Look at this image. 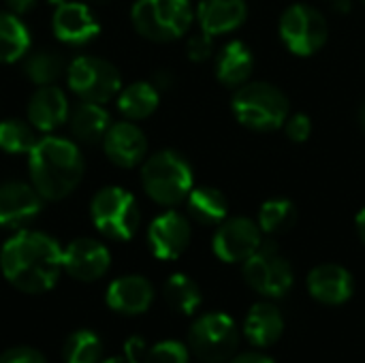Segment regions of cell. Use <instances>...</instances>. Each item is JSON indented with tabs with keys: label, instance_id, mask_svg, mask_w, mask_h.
<instances>
[{
	"label": "cell",
	"instance_id": "cell-1",
	"mask_svg": "<svg viewBox=\"0 0 365 363\" xmlns=\"http://www.w3.org/2000/svg\"><path fill=\"white\" fill-rule=\"evenodd\" d=\"M60 244L41 231H17L0 250V272L4 280L21 293L41 295L56 287L62 267Z\"/></svg>",
	"mask_w": 365,
	"mask_h": 363
},
{
	"label": "cell",
	"instance_id": "cell-2",
	"mask_svg": "<svg viewBox=\"0 0 365 363\" xmlns=\"http://www.w3.org/2000/svg\"><path fill=\"white\" fill-rule=\"evenodd\" d=\"M28 169L36 193L47 201H60L79 186L83 178V156L75 141L47 135L30 150Z\"/></svg>",
	"mask_w": 365,
	"mask_h": 363
},
{
	"label": "cell",
	"instance_id": "cell-3",
	"mask_svg": "<svg viewBox=\"0 0 365 363\" xmlns=\"http://www.w3.org/2000/svg\"><path fill=\"white\" fill-rule=\"evenodd\" d=\"M231 111L242 126L259 133H272L284 126L291 116V101L269 81H246L235 88Z\"/></svg>",
	"mask_w": 365,
	"mask_h": 363
},
{
	"label": "cell",
	"instance_id": "cell-4",
	"mask_svg": "<svg viewBox=\"0 0 365 363\" xmlns=\"http://www.w3.org/2000/svg\"><path fill=\"white\" fill-rule=\"evenodd\" d=\"M141 184L154 203L173 208L186 201L195 188V173L186 156L175 150H160L143 160Z\"/></svg>",
	"mask_w": 365,
	"mask_h": 363
},
{
	"label": "cell",
	"instance_id": "cell-5",
	"mask_svg": "<svg viewBox=\"0 0 365 363\" xmlns=\"http://www.w3.org/2000/svg\"><path fill=\"white\" fill-rule=\"evenodd\" d=\"M130 19L143 39L169 43L190 30L195 13L190 0H137Z\"/></svg>",
	"mask_w": 365,
	"mask_h": 363
},
{
	"label": "cell",
	"instance_id": "cell-6",
	"mask_svg": "<svg viewBox=\"0 0 365 363\" xmlns=\"http://www.w3.org/2000/svg\"><path fill=\"white\" fill-rule=\"evenodd\" d=\"M90 218L98 233L115 242H128L141 225L137 199L122 186L101 188L90 201Z\"/></svg>",
	"mask_w": 365,
	"mask_h": 363
},
{
	"label": "cell",
	"instance_id": "cell-7",
	"mask_svg": "<svg viewBox=\"0 0 365 363\" xmlns=\"http://www.w3.org/2000/svg\"><path fill=\"white\" fill-rule=\"evenodd\" d=\"M240 347V327L227 312H207L188 329V349L203 363L229 362Z\"/></svg>",
	"mask_w": 365,
	"mask_h": 363
},
{
	"label": "cell",
	"instance_id": "cell-8",
	"mask_svg": "<svg viewBox=\"0 0 365 363\" xmlns=\"http://www.w3.org/2000/svg\"><path fill=\"white\" fill-rule=\"evenodd\" d=\"M278 32L280 41L291 53L308 58L325 47L329 39V24L317 6L295 2L280 15Z\"/></svg>",
	"mask_w": 365,
	"mask_h": 363
},
{
	"label": "cell",
	"instance_id": "cell-9",
	"mask_svg": "<svg viewBox=\"0 0 365 363\" xmlns=\"http://www.w3.org/2000/svg\"><path fill=\"white\" fill-rule=\"evenodd\" d=\"M66 83L81 101L105 105L122 90V77L118 68L96 56H77L66 68Z\"/></svg>",
	"mask_w": 365,
	"mask_h": 363
},
{
	"label": "cell",
	"instance_id": "cell-10",
	"mask_svg": "<svg viewBox=\"0 0 365 363\" xmlns=\"http://www.w3.org/2000/svg\"><path fill=\"white\" fill-rule=\"evenodd\" d=\"M242 265L248 287L267 300H280L293 287V267L274 242H263Z\"/></svg>",
	"mask_w": 365,
	"mask_h": 363
},
{
	"label": "cell",
	"instance_id": "cell-11",
	"mask_svg": "<svg viewBox=\"0 0 365 363\" xmlns=\"http://www.w3.org/2000/svg\"><path fill=\"white\" fill-rule=\"evenodd\" d=\"M263 244V231L257 220L246 216H227L214 233L212 250L222 263H244Z\"/></svg>",
	"mask_w": 365,
	"mask_h": 363
},
{
	"label": "cell",
	"instance_id": "cell-12",
	"mask_svg": "<svg viewBox=\"0 0 365 363\" xmlns=\"http://www.w3.org/2000/svg\"><path fill=\"white\" fill-rule=\"evenodd\" d=\"M190 237H192L190 220L175 210L163 212L148 227V246L152 255L160 261L180 259L186 252Z\"/></svg>",
	"mask_w": 365,
	"mask_h": 363
},
{
	"label": "cell",
	"instance_id": "cell-13",
	"mask_svg": "<svg viewBox=\"0 0 365 363\" xmlns=\"http://www.w3.org/2000/svg\"><path fill=\"white\" fill-rule=\"evenodd\" d=\"M62 267L73 280L96 282L109 272L111 255L98 240L79 237L62 250Z\"/></svg>",
	"mask_w": 365,
	"mask_h": 363
},
{
	"label": "cell",
	"instance_id": "cell-14",
	"mask_svg": "<svg viewBox=\"0 0 365 363\" xmlns=\"http://www.w3.org/2000/svg\"><path fill=\"white\" fill-rule=\"evenodd\" d=\"M43 208V197L32 184L4 182L0 184V227L21 229L32 223Z\"/></svg>",
	"mask_w": 365,
	"mask_h": 363
},
{
	"label": "cell",
	"instance_id": "cell-15",
	"mask_svg": "<svg viewBox=\"0 0 365 363\" xmlns=\"http://www.w3.org/2000/svg\"><path fill=\"white\" fill-rule=\"evenodd\" d=\"M306 289L312 300L323 306H342L355 293L353 274L338 263H323L310 270L306 278Z\"/></svg>",
	"mask_w": 365,
	"mask_h": 363
},
{
	"label": "cell",
	"instance_id": "cell-16",
	"mask_svg": "<svg viewBox=\"0 0 365 363\" xmlns=\"http://www.w3.org/2000/svg\"><path fill=\"white\" fill-rule=\"evenodd\" d=\"M105 156L122 169H133L145 160L148 139L135 122H115L103 137Z\"/></svg>",
	"mask_w": 365,
	"mask_h": 363
},
{
	"label": "cell",
	"instance_id": "cell-17",
	"mask_svg": "<svg viewBox=\"0 0 365 363\" xmlns=\"http://www.w3.org/2000/svg\"><path fill=\"white\" fill-rule=\"evenodd\" d=\"M51 30L56 39L66 45H83L98 34L101 26L88 4L64 0L53 11Z\"/></svg>",
	"mask_w": 365,
	"mask_h": 363
},
{
	"label": "cell",
	"instance_id": "cell-18",
	"mask_svg": "<svg viewBox=\"0 0 365 363\" xmlns=\"http://www.w3.org/2000/svg\"><path fill=\"white\" fill-rule=\"evenodd\" d=\"M105 302L118 315L137 317L148 312L154 304V287L148 278L139 274L120 276L107 287Z\"/></svg>",
	"mask_w": 365,
	"mask_h": 363
},
{
	"label": "cell",
	"instance_id": "cell-19",
	"mask_svg": "<svg viewBox=\"0 0 365 363\" xmlns=\"http://www.w3.org/2000/svg\"><path fill=\"white\" fill-rule=\"evenodd\" d=\"M71 118V103L62 88L56 83L41 86L28 101V122L41 131L51 133Z\"/></svg>",
	"mask_w": 365,
	"mask_h": 363
},
{
	"label": "cell",
	"instance_id": "cell-20",
	"mask_svg": "<svg viewBox=\"0 0 365 363\" xmlns=\"http://www.w3.org/2000/svg\"><path fill=\"white\" fill-rule=\"evenodd\" d=\"M246 17V0H201L197 6L199 28L212 36L237 30L240 26H244Z\"/></svg>",
	"mask_w": 365,
	"mask_h": 363
},
{
	"label": "cell",
	"instance_id": "cell-21",
	"mask_svg": "<svg viewBox=\"0 0 365 363\" xmlns=\"http://www.w3.org/2000/svg\"><path fill=\"white\" fill-rule=\"evenodd\" d=\"M284 334V317L272 302H257L244 321V336L257 349L274 347Z\"/></svg>",
	"mask_w": 365,
	"mask_h": 363
},
{
	"label": "cell",
	"instance_id": "cell-22",
	"mask_svg": "<svg viewBox=\"0 0 365 363\" xmlns=\"http://www.w3.org/2000/svg\"><path fill=\"white\" fill-rule=\"evenodd\" d=\"M252 71H255L252 49L240 39L229 41L216 56V79L227 88L244 86L246 81H250Z\"/></svg>",
	"mask_w": 365,
	"mask_h": 363
},
{
	"label": "cell",
	"instance_id": "cell-23",
	"mask_svg": "<svg viewBox=\"0 0 365 363\" xmlns=\"http://www.w3.org/2000/svg\"><path fill=\"white\" fill-rule=\"evenodd\" d=\"M188 216L203 227H218L229 216V201L222 190L212 186H195L186 197Z\"/></svg>",
	"mask_w": 365,
	"mask_h": 363
},
{
	"label": "cell",
	"instance_id": "cell-24",
	"mask_svg": "<svg viewBox=\"0 0 365 363\" xmlns=\"http://www.w3.org/2000/svg\"><path fill=\"white\" fill-rule=\"evenodd\" d=\"M109 126H111L109 111L98 103L81 101V105H77L75 111L71 113V133L77 141L86 145L103 141Z\"/></svg>",
	"mask_w": 365,
	"mask_h": 363
},
{
	"label": "cell",
	"instance_id": "cell-25",
	"mask_svg": "<svg viewBox=\"0 0 365 363\" xmlns=\"http://www.w3.org/2000/svg\"><path fill=\"white\" fill-rule=\"evenodd\" d=\"M158 105H160V90L152 81H135L122 88L118 94V109L130 122L150 118L158 109Z\"/></svg>",
	"mask_w": 365,
	"mask_h": 363
},
{
	"label": "cell",
	"instance_id": "cell-26",
	"mask_svg": "<svg viewBox=\"0 0 365 363\" xmlns=\"http://www.w3.org/2000/svg\"><path fill=\"white\" fill-rule=\"evenodd\" d=\"M30 49V30L13 11H0V64L24 58Z\"/></svg>",
	"mask_w": 365,
	"mask_h": 363
},
{
	"label": "cell",
	"instance_id": "cell-27",
	"mask_svg": "<svg viewBox=\"0 0 365 363\" xmlns=\"http://www.w3.org/2000/svg\"><path fill=\"white\" fill-rule=\"evenodd\" d=\"M163 297L173 312L184 317H192L203 302L199 285L186 274L169 276L163 285Z\"/></svg>",
	"mask_w": 365,
	"mask_h": 363
},
{
	"label": "cell",
	"instance_id": "cell-28",
	"mask_svg": "<svg viewBox=\"0 0 365 363\" xmlns=\"http://www.w3.org/2000/svg\"><path fill=\"white\" fill-rule=\"evenodd\" d=\"M257 223H259L261 231L267 235L284 233V231L293 229V225L297 223V208L291 199H284V197L267 199L259 208Z\"/></svg>",
	"mask_w": 365,
	"mask_h": 363
},
{
	"label": "cell",
	"instance_id": "cell-29",
	"mask_svg": "<svg viewBox=\"0 0 365 363\" xmlns=\"http://www.w3.org/2000/svg\"><path fill=\"white\" fill-rule=\"evenodd\" d=\"M64 71V58L58 51L38 49L26 56L24 73L26 77L36 86H49L53 83Z\"/></svg>",
	"mask_w": 365,
	"mask_h": 363
},
{
	"label": "cell",
	"instance_id": "cell-30",
	"mask_svg": "<svg viewBox=\"0 0 365 363\" xmlns=\"http://www.w3.org/2000/svg\"><path fill=\"white\" fill-rule=\"evenodd\" d=\"M103 342L96 332L92 329H77L73 332L62 349L64 363H101Z\"/></svg>",
	"mask_w": 365,
	"mask_h": 363
},
{
	"label": "cell",
	"instance_id": "cell-31",
	"mask_svg": "<svg viewBox=\"0 0 365 363\" xmlns=\"http://www.w3.org/2000/svg\"><path fill=\"white\" fill-rule=\"evenodd\" d=\"M36 128L24 120H2L0 122V150L6 154H30L36 145Z\"/></svg>",
	"mask_w": 365,
	"mask_h": 363
},
{
	"label": "cell",
	"instance_id": "cell-32",
	"mask_svg": "<svg viewBox=\"0 0 365 363\" xmlns=\"http://www.w3.org/2000/svg\"><path fill=\"white\" fill-rule=\"evenodd\" d=\"M145 363H188L190 349L180 340H163L145 351Z\"/></svg>",
	"mask_w": 365,
	"mask_h": 363
},
{
	"label": "cell",
	"instance_id": "cell-33",
	"mask_svg": "<svg viewBox=\"0 0 365 363\" xmlns=\"http://www.w3.org/2000/svg\"><path fill=\"white\" fill-rule=\"evenodd\" d=\"M186 53H188V60H192V62L210 60L214 53V36L203 30L192 34L186 43Z\"/></svg>",
	"mask_w": 365,
	"mask_h": 363
},
{
	"label": "cell",
	"instance_id": "cell-34",
	"mask_svg": "<svg viewBox=\"0 0 365 363\" xmlns=\"http://www.w3.org/2000/svg\"><path fill=\"white\" fill-rule=\"evenodd\" d=\"M284 133L293 143H306L312 135V120L308 113H291L284 122Z\"/></svg>",
	"mask_w": 365,
	"mask_h": 363
},
{
	"label": "cell",
	"instance_id": "cell-35",
	"mask_svg": "<svg viewBox=\"0 0 365 363\" xmlns=\"http://www.w3.org/2000/svg\"><path fill=\"white\" fill-rule=\"evenodd\" d=\"M145 340L139 338V336H130L126 342H124V353L120 357H109L101 363H145Z\"/></svg>",
	"mask_w": 365,
	"mask_h": 363
},
{
	"label": "cell",
	"instance_id": "cell-36",
	"mask_svg": "<svg viewBox=\"0 0 365 363\" xmlns=\"http://www.w3.org/2000/svg\"><path fill=\"white\" fill-rule=\"evenodd\" d=\"M0 363H49L45 355L32 347H13L0 355Z\"/></svg>",
	"mask_w": 365,
	"mask_h": 363
},
{
	"label": "cell",
	"instance_id": "cell-37",
	"mask_svg": "<svg viewBox=\"0 0 365 363\" xmlns=\"http://www.w3.org/2000/svg\"><path fill=\"white\" fill-rule=\"evenodd\" d=\"M227 363H276L269 355L259 353V351H248V353H235Z\"/></svg>",
	"mask_w": 365,
	"mask_h": 363
},
{
	"label": "cell",
	"instance_id": "cell-38",
	"mask_svg": "<svg viewBox=\"0 0 365 363\" xmlns=\"http://www.w3.org/2000/svg\"><path fill=\"white\" fill-rule=\"evenodd\" d=\"M34 2L36 0H6V4L13 13H28L34 6Z\"/></svg>",
	"mask_w": 365,
	"mask_h": 363
},
{
	"label": "cell",
	"instance_id": "cell-39",
	"mask_svg": "<svg viewBox=\"0 0 365 363\" xmlns=\"http://www.w3.org/2000/svg\"><path fill=\"white\" fill-rule=\"evenodd\" d=\"M355 229H357L359 240L365 244V208H361L355 216Z\"/></svg>",
	"mask_w": 365,
	"mask_h": 363
},
{
	"label": "cell",
	"instance_id": "cell-40",
	"mask_svg": "<svg viewBox=\"0 0 365 363\" xmlns=\"http://www.w3.org/2000/svg\"><path fill=\"white\" fill-rule=\"evenodd\" d=\"M359 122H361V126H364L365 131V101L364 105H361V109H359Z\"/></svg>",
	"mask_w": 365,
	"mask_h": 363
},
{
	"label": "cell",
	"instance_id": "cell-41",
	"mask_svg": "<svg viewBox=\"0 0 365 363\" xmlns=\"http://www.w3.org/2000/svg\"><path fill=\"white\" fill-rule=\"evenodd\" d=\"M49 2H51V4H56V6H58V4H62V2H64V0H49Z\"/></svg>",
	"mask_w": 365,
	"mask_h": 363
},
{
	"label": "cell",
	"instance_id": "cell-42",
	"mask_svg": "<svg viewBox=\"0 0 365 363\" xmlns=\"http://www.w3.org/2000/svg\"><path fill=\"white\" fill-rule=\"evenodd\" d=\"M364 2H365V0H364Z\"/></svg>",
	"mask_w": 365,
	"mask_h": 363
}]
</instances>
